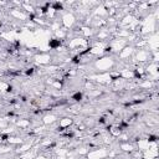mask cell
Instances as JSON below:
<instances>
[{
  "label": "cell",
  "mask_w": 159,
  "mask_h": 159,
  "mask_svg": "<svg viewBox=\"0 0 159 159\" xmlns=\"http://www.w3.org/2000/svg\"><path fill=\"white\" fill-rule=\"evenodd\" d=\"M112 65H113V60L111 57H102L96 61V67H97V70H101V71L109 70V67Z\"/></svg>",
  "instance_id": "1"
},
{
  "label": "cell",
  "mask_w": 159,
  "mask_h": 159,
  "mask_svg": "<svg viewBox=\"0 0 159 159\" xmlns=\"http://www.w3.org/2000/svg\"><path fill=\"white\" fill-rule=\"evenodd\" d=\"M62 24H63V26L65 27H72L75 24H76V17H75V15L72 14V12H66L65 15H63V17H62Z\"/></svg>",
  "instance_id": "2"
},
{
  "label": "cell",
  "mask_w": 159,
  "mask_h": 159,
  "mask_svg": "<svg viewBox=\"0 0 159 159\" xmlns=\"http://www.w3.org/2000/svg\"><path fill=\"white\" fill-rule=\"evenodd\" d=\"M72 124H73V119L71 117H65V118L60 119V122H58V127L62 129H68L70 125H72Z\"/></svg>",
  "instance_id": "3"
},
{
  "label": "cell",
  "mask_w": 159,
  "mask_h": 159,
  "mask_svg": "<svg viewBox=\"0 0 159 159\" xmlns=\"http://www.w3.org/2000/svg\"><path fill=\"white\" fill-rule=\"evenodd\" d=\"M148 56H149V55H148V51L140 48V50H138V52H137V61L145 62V61L148 60Z\"/></svg>",
  "instance_id": "4"
},
{
  "label": "cell",
  "mask_w": 159,
  "mask_h": 159,
  "mask_svg": "<svg viewBox=\"0 0 159 159\" xmlns=\"http://www.w3.org/2000/svg\"><path fill=\"white\" fill-rule=\"evenodd\" d=\"M55 122H57V117L55 114H46L42 118V123L43 124H52Z\"/></svg>",
  "instance_id": "5"
},
{
  "label": "cell",
  "mask_w": 159,
  "mask_h": 159,
  "mask_svg": "<svg viewBox=\"0 0 159 159\" xmlns=\"http://www.w3.org/2000/svg\"><path fill=\"white\" fill-rule=\"evenodd\" d=\"M71 99H73L75 102H81V101L83 99V93L80 92V91H77L76 93L71 94Z\"/></svg>",
  "instance_id": "6"
},
{
  "label": "cell",
  "mask_w": 159,
  "mask_h": 159,
  "mask_svg": "<svg viewBox=\"0 0 159 159\" xmlns=\"http://www.w3.org/2000/svg\"><path fill=\"white\" fill-rule=\"evenodd\" d=\"M36 159H50V158H47V157H45V155H39Z\"/></svg>",
  "instance_id": "7"
}]
</instances>
